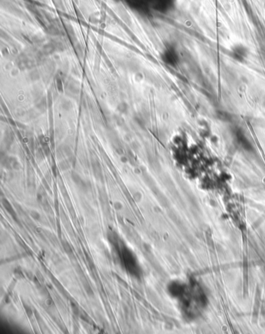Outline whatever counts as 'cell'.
<instances>
[{
  "label": "cell",
  "instance_id": "6da1fadb",
  "mask_svg": "<svg viewBox=\"0 0 265 334\" xmlns=\"http://www.w3.org/2000/svg\"><path fill=\"white\" fill-rule=\"evenodd\" d=\"M126 4L129 8L133 9L137 12L143 13H151L157 10L160 7L161 0H121Z\"/></svg>",
  "mask_w": 265,
  "mask_h": 334
},
{
  "label": "cell",
  "instance_id": "7a4b0ae2",
  "mask_svg": "<svg viewBox=\"0 0 265 334\" xmlns=\"http://www.w3.org/2000/svg\"><path fill=\"white\" fill-rule=\"evenodd\" d=\"M236 140L242 147L244 148L245 150L247 149H251V144L247 138L245 136V135L243 133V132L241 130H237L236 132Z\"/></svg>",
  "mask_w": 265,
  "mask_h": 334
},
{
  "label": "cell",
  "instance_id": "3957f363",
  "mask_svg": "<svg viewBox=\"0 0 265 334\" xmlns=\"http://www.w3.org/2000/svg\"><path fill=\"white\" fill-rule=\"evenodd\" d=\"M83 286H84L85 291H87V295H89V296H93V291L92 288L90 287V286L89 285V284L83 281Z\"/></svg>",
  "mask_w": 265,
  "mask_h": 334
},
{
  "label": "cell",
  "instance_id": "277c9868",
  "mask_svg": "<svg viewBox=\"0 0 265 334\" xmlns=\"http://www.w3.org/2000/svg\"><path fill=\"white\" fill-rule=\"evenodd\" d=\"M62 246H63L65 251H66V253H68V254H70V253H72V248H71V247H70V245L68 244V242H62Z\"/></svg>",
  "mask_w": 265,
  "mask_h": 334
},
{
  "label": "cell",
  "instance_id": "5b68a950",
  "mask_svg": "<svg viewBox=\"0 0 265 334\" xmlns=\"http://www.w3.org/2000/svg\"><path fill=\"white\" fill-rule=\"evenodd\" d=\"M30 215H31L32 216V217H33V218H34V219H35V220H37V219H38L40 217V215H39V214H38V213H37V212H34V211H33V212H31V213H30Z\"/></svg>",
  "mask_w": 265,
  "mask_h": 334
}]
</instances>
